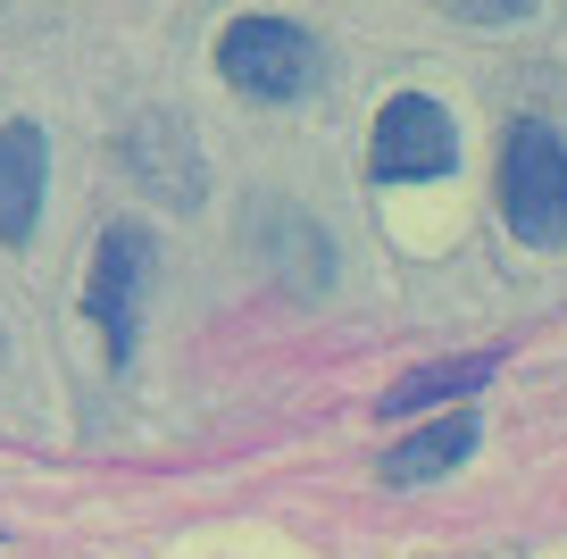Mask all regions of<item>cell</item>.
<instances>
[{
    "label": "cell",
    "mask_w": 567,
    "mask_h": 559,
    "mask_svg": "<svg viewBox=\"0 0 567 559\" xmlns=\"http://www.w3.org/2000/svg\"><path fill=\"white\" fill-rule=\"evenodd\" d=\"M217 75L259 109H292L301 92H318L326 59H318V34H309V26L250 9V18H234L226 34H217Z\"/></svg>",
    "instance_id": "6da1fadb"
},
{
    "label": "cell",
    "mask_w": 567,
    "mask_h": 559,
    "mask_svg": "<svg viewBox=\"0 0 567 559\" xmlns=\"http://www.w3.org/2000/svg\"><path fill=\"white\" fill-rule=\"evenodd\" d=\"M501 217L517 243L559 251L567 243V134L543 118H517L501 134Z\"/></svg>",
    "instance_id": "7a4b0ae2"
},
{
    "label": "cell",
    "mask_w": 567,
    "mask_h": 559,
    "mask_svg": "<svg viewBox=\"0 0 567 559\" xmlns=\"http://www.w3.org/2000/svg\"><path fill=\"white\" fill-rule=\"evenodd\" d=\"M142 301H151V234L142 226H109L92 243V267H84V317L101 334V359L125 367L142 343Z\"/></svg>",
    "instance_id": "3957f363"
},
{
    "label": "cell",
    "mask_w": 567,
    "mask_h": 559,
    "mask_svg": "<svg viewBox=\"0 0 567 559\" xmlns=\"http://www.w3.org/2000/svg\"><path fill=\"white\" fill-rule=\"evenodd\" d=\"M460 167V125H451L443 101L425 92H392L375 109V134H368V175L375 184H434V175Z\"/></svg>",
    "instance_id": "277c9868"
},
{
    "label": "cell",
    "mask_w": 567,
    "mask_h": 559,
    "mask_svg": "<svg viewBox=\"0 0 567 559\" xmlns=\"http://www.w3.org/2000/svg\"><path fill=\"white\" fill-rule=\"evenodd\" d=\"M117 167L134 175L159 210H200V175L209 167H200V142H193V125H184L176 109H142L117 134Z\"/></svg>",
    "instance_id": "5b68a950"
},
{
    "label": "cell",
    "mask_w": 567,
    "mask_h": 559,
    "mask_svg": "<svg viewBox=\"0 0 567 559\" xmlns=\"http://www.w3.org/2000/svg\"><path fill=\"white\" fill-rule=\"evenodd\" d=\"M42 184H51V142H42L34 118H9V125H0V243H9V251L34 243Z\"/></svg>",
    "instance_id": "8992f818"
},
{
    "label": "cell",
    "mask_w": 567,
    "mask_h": 559,
    "mask_svg": "<svg viewBox=\"0 0 567 559\" xmlns=\"http://www.w3.org/2000/svg\"><path fill=\"white\" fill-rule=\"evenodd\" d=\"M476 443H484L476 409H451V418H425V426H409L401 443H384L375 476H384V485H434V476H460L467 459H476Z\"/></svg>",
    "instance_id": "52a82bcc"
},
{
    "label": "cell",
    "mask_w": 567,
    "mask_h": 559,
    "mask_svg": "<svg viewBox=\"0 0 567 559\" xmlns=\"http://www.w3.org/2000/svg\"><path fill=\"white\" fill-rule=\"evenodd\" d=\"M501 376V350H476V359H434V367H417V376H401V385L375 402V418H425L434 402H460V393H484Z\"/></svg>",
    "instance_id": "ba28073f"
},
{
    "label": "cell",
    "mask_w": 567,
    "mask_h": 559,
    "mask_svg": "<svg viewBox=\"0 0 567 559\" xmlns=\"http://www.w3.org/2000/svg\"><path fill=\"white\" fill-rule=\"evenodd\" d=\"M267 260H276L284 284H292V293H309V301L334 284V243H326V226H318L309 210H276V243H267Z\"/></svg>",
    "instance_id": "9c48e42d"
}]
</instances>
